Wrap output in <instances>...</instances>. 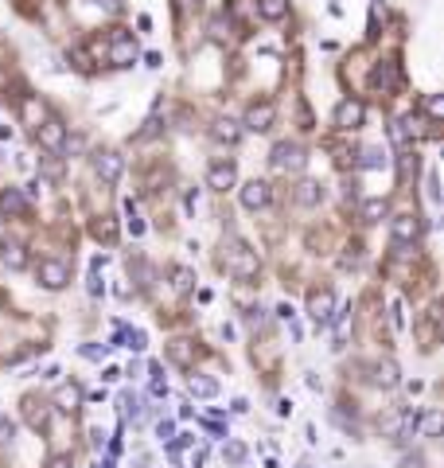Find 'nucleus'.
<instances>
[{
	"label": "nucleus",
	"mask_w": 444,
	"mask_h": 468,
	"mask_svg": "<svg viewBox=\"0 0 444 468\" xmlns=\"http://www.w3.org/2000/svg\"><path fill=\"white\" fill-rule=\"evenodd\" d=\"M35 277H40L43 289H63V285L70 281V266L59 261V258H43L40 266H35Z\"/></svg>",
	"instance_id": "0eeeda50"
},
{
	"label": "nucleus",
	"mask_w": 444,
	"mask_h": 468,
	"mask_svg": "<svg viewBox=\"0 0 444 468\" xmlns=\"http://www.w3.org/2000/svg\"><path fill=\"white\" fill-rule=\"evenodd\" d=\"M441 429H444L441 410H425L421 418H417V433H421V437H441Z\"/></svg>",
	"instance_id": "b1692460"
},
{
	"label": "nucleus",
	"mask_w": 444,
	"mask_h": 468,
	"mask_svg": "<svg viewBox=\"0 0 444 468\" xmlns=\"http://www.w3.org/2000/svg\"><path fill=\"white\" fill-rule=\"evenodd\" d=\"M35 140H40L43 152H63V149H67V125L47 113V118L35 125Z\"/></svg>",
	"instance_id": "39448f33"
},
{
	"label": "nucleus",
	"mask_w": 444,
	"mask_h": 468,
	"mask_svg": "<svg viewBox=\"0 0 444 468\" xmlns=\"http://www.w3.org/2000/svg\"><path fill=\"white\" fill-rule=\"evenodd\" d=\"M429 200L441 203V184H436V172H429Z\"/></svg>",
	"instance_id": "79ce46f5"
},
{
	"label": "nucleus",
	"mask_w": 444,
	"mask_h": 468,
	"mask_svg": "<svg viewBox=\"0 0 444 468\" xmlns=\"http://www.w3.org/2000/svg\"><path fill=\"white\" fill-rule=\"evenodd\" d=\"M222 266H227V273H234V277H257V254L246 246V242H238V239H230L227 246H222Z\"/></svg>",
	"instance_id": "f257e3e1"
},
{
	"label": "nucleus",
	"mask_w": 444,
	"mask_h": 468,
	"mask_svg": "<svg viewBox=\"0 0 444 468\" xmlns=\"http://www.w3.org/2000/svg\"><path fill=\"white\" fill-rule=\"evenodd\" d=\"M211 137H215L218 145H238V140H242V125H238L234 118H218L215 125H211Z\"/></svg>",
	"instance_id": "6ab92c4d"
},
{
	"label": "nucleus",
	"mask_w": 444,
	"mask_h": 468,
	"mask_svg": "<svg viewBox=\"0 0 444 468\" xmlns=\"http://www.w3.org/2000/svg\"><path fill=\"white\" fill-rule=\"evenodd\" d=\"M269 164H273V172H281V176H300L304 164H308V156H304V149H300L296 140H281V145H273Z\"/></svg>",
	"instance_id": "f03ea898"
},
{
	"label": "nucleus",
	"mask_w": 444,
	"mask_h": 468,
	"mask_svg": "<svg viewBox=\"0 0 444 468\" xmlns=\"http://www.w3.org/2000/svg\"><path fill=\"white\" fill-rule=\"evenodd\" d=\"M20 118H24V125H40L43 118H47V110H43V102L35 98V94H24V102H20Z\"/></svg>",
	"instance_id": "4be33fe9"
},
{
	"label": "nucleus",
	"mask_w": 444,
	"mask_h": 468,
	"mask_svg": "<svg viewBox=\"0 0 444 468\" xmlns=\"http://www.w3.org/2000/svg\"><path fill=\"white\" fill-rule=\"evenodd\" d=\"M273 121H277V106L269 98H261V102H254L246 110V129H254V133H265V129H273Z\"/></svg>",
	"instance_id": "f8f14e48"
},
{
	"label": "nucleus",
	"mask_w": 444,
	"mask_h": 468,
	"mask_svg": "<svg viewBox=\"0 0 444 468\" xmlns=\"http://www.w3.org/2000/svg\"><path fill=\"white\" fill-rule=\"evenodd\" d=\"M106 63L109 67H133L137 63V40H133V31H113L106 43Z\"/></svg>",
	"instance_id": "7ed1b4c3"
},
{
	"label": "nucleus",
	"mask_w": 444,
	"mask_h": 468,
	"mask_svg": "<svg viewBox=\"0 0 444 468\" xmlns=\"http://www.w3.org/2000/svg\"><path fill=\"white\" fill-rule=\"evenodd\" d=\"M129 234H133V239H140V234H145V223H140L137 215H133V219H129Z\"/></svg>",
	"instance_id": "c03bdc74"
},
{
	"label": "nucleus",
	"mask_w": 444,
	"mask_h": 468,
	"mask_svg": "<svg viewBox=\"0 0 444 468\" xmlns=\"http://www.w3.org/2000/svg\"><path fill=\"white\" fill-rule=\"evenodd\" d=\"M12 437H16V421L0 418V445H12Z\"/></svg>",
	"instance_id": "58836bf2"
},
{
	"label": "nucleus",
	"mask_w": 444,
	"mask_h": 468,
	"mask_svg": "<svg viewBox=\"0 0 444 468\" xmlns=\"http://www.w3.org/2000/svg\"><path fill=\"white\" fill-rule=\"evenodd\" d=\"M121 414H125V421H133V426L145 418V410H140V402L133 398V394H121Z\"/></svg>",
	"instance_id": "2f4dec72"
},
{
	"label": "nucleus",
	"mask_w": 444,
	"mask_h": 468,
	"mask_svg": "<svg viewBox=\"0 0 444 468\" xmlns=\"http://www.w3.org/2000/svg\"><path fill=\"white\" fill-rule=\"evenodd\" d=\"M121 339H125V348H133V351H145L148 348V336L140 328H125V332H121Z\"/></svg>",
	"instance_id": "f704fd0d"
},
{
	"label": "nucleus",
	"mask_w": 444,
	"mask_h": 468,
	"mask_svg": "<svg viewBox=\"0 0 444 468\" xmlns=\"http://www.w3.org/2000/svg\"><path fill=\"white\" fill-rule=\"evenodd\" d=\"M386 149L382 145H366L363 152H359V168H366V172H375V168H386Z\"/></svg>",
	"instance_id": "393cba45"
},
{
	"label": "nucleus",
	"mask_w": 444,
	"mask_h": 468,
	"mask_svg": "<svg viewBox=\"0 0 444 468\" xmlns=\"http://www.w3.org/2000/svg\"><path fill=\"white\" fill-rule=\"evenodd\" d=\"M327 324H331V348H347V339L355 332V309H351V305L336 309V316L327 320Z\"/></svg>",
	"instance_id": "9b49d317"
},
{
	"label": "nucleus",
	"mask_w": 444,
	"mask_h": 468,
	"mask_svg": "<svg viewBox=\"0 0 444 468\" xmlns=\"http://www.w3.org/2000/svg\"><path fill=\"white\" fill-rule=\"evenodd\" d=\"M421 234H425L421 215H394V219H390V239H394L397 246H417Z\"/></svg>",
	"instance_id": "20e7f679"
},
{
	"label": "nucleus",
	"mask_w": 444,
	"mask_h": 468,
	"mask_svg": "<svg viewBox=\"0 0 444 468\" xmlns=\"http://www.w3.org/2000/svg\"><path fill=\"white\" fill-rule=\"evenodd\" d=\"M425 113H429V121L444 118V98H441V94H429V98H425Z\"/></svg>",
	"instance_id": "c9c22d12"
},
{
	"label": "nucleus",
	"mask_w": 444,
	"mask_h": 468,
	"mask_svg": "<svg viewBox=\"0 0 444 468\" xmlns=\"http://www.w3.org/2000/svg\"><path fill=\"white\" fill-rule=\"evenodd\" d=\"M24 421L31 429H47L51 426V406L40 398H24Z\"/></svg>",
	"instance_id": "f3484780"
},
{
	"label": "nucleus",
	"mask_w": 444,
	"mask_h": 468,
	"mask_svg": "<svg viewBox=\"0 0 444 468\" xmlns=\"http://www.w3.org/2000/svg\"><path fill=\"white\" fill-rule=\"evenodd\" d=\"M222 457L230 460V465H246V457H249V449L242 445V441H227L222 445Z\"/></svg>",
	"instance_id": "7c9ffc66"
},
{
	"label": "nucleus",
	"mask_w": 444,
	"mask_h": 468,
	"mask_svg": "<svg viewBox=\"0 0 444 468\" xmlns=\"http://www.w3.org/2000/svg\"><path fill=\"white\" fill-rule=\"evenodd\" d=\"M94 234H98V239H106V242H113V239H117V227H113L109 219H98V223H94Z\"/></svg>",
	"instance_id": "4c0bfd02"
},
{
	"label": "nucleus",
	"mask_w": 444,
	"mask_h": 468,
	"mask_svg": "<svg viewBox=\"0 0 444 468\" xmlns=\"http://www.w3.org/2000/svg\"><path fill=\"white\" fill-rule=\"evenodd\" d=\"M394 328H405V316H402V300H394Z\"/></svg>",
	"instance_id": "49530a36"
},
{
	"label": "nucleus",
	"mask_w": 444,
	"mask_h": 468,
	"mask_svg": "<svg viewBox=\"0 0 444 468\" xmlns=\"http://www.w3.org/2000/svg\"><path fill=\"white\" fill-rule=\"evenodd\" d=\"M417 418H421V410H402V414H394V418L382 426V433L394 437V441H409L417 433Z\"/></svg>",
	"instance_id": "9d476101"
},
{
	"label": "nucleus",
	"mask_w": 444,
	"mask_h": 468,
	"mask_svg": "<svg viewBox=\"0 0 444 468\" xmlns=\"http://www.w3.org/2000/svg\"><path fill=\"white\" fill-rule=\"evenodd\" d=\"M148 375H152V382H148L152 398H164V394H168V379H164V371H160L156 363H152V367H148Z\"/></svg>",
	"instance_id": "473e14b6"
},
{
	"label": "nucleus",
	"mask_w": 444,
	"mask_h": 468,
	"mask_svg": "<svg viewBox=\"0 0 444 468\" xmlns=\"http://www.w3.org/2000/svg\"><path fill=\"white\" fill-rule=\"evenodd\" d=\"M101 293H106V285H101L98 269H90V297H101Z\"/></svg>",
	"instance_id": "a19ab883"
},
{
	"label": "nucleus",
	"mask_w": 444,
	"mask_h": 468,
	"mask_svg": "<svg viewBox=\"0 0 444 468\" xmlns=\"http://www.w3.org/2000/svg\"><path fill=\"white\" fill-rule=\"evenodd\" d=\"M269 184L265 179H249V184H242V191H238V200H242V207L246 211H261V207H269Z\"/></svg>",
	"instance_id": "4468645a"
},
{
	"label": "nucleus",
	"mask_w": 444,
	"mask_h": 468,
	"mask_svg": "<svg viewBox=\"0 0 444 468\" xmlns=\"http://www.w3.org/2000/svg\"><path fill=\"white\" fill-rule=\"evenodd\" d=\"M363 121H366V106L359 98H347L336 106V129L355 133V129H363Z\"/></svg>",
	"instance_id": "6e6552de"
},
{
	"label": "nucleus",
	"mask_w": 444,
	"mask_h": 468,
	"mask_svg": "<svg viewBox=\"0 0 444 468\" xmlns=\"http://www.w3.org/2000/svg\"><path fill=\"white\" fill-rule=\"evenodd\" d=\"M375 86L382 90V94H397V86H402V67H397L394 59H386L375 67Z\"/></svg>",
	"instance_id": "dca6fc26"
},
{
	"label": "nucleus",
	"mask_w": 444,
	"mask_h": 468,
	"mask_svg": "<svg viewBox=\"0 0 444 468\" xmlns=\"http://www.w3.org/2000/svg\"><path fill=\"white\" fill-rule=\"evenodd\" d=\"M277 316H281V320H293V316H296V309L285 300V305H277Z\"/></svg>",
	"instance_id": "a18cd8bd"
},
{
	"label": "nucleus",
	"mask_w": 444,
	"mask_h": 468,
	"mask_svg": "<svg viewBox=\"0 0 444 468\" xmlns=\"http://www.w3.org/2000/svg\"><path fill=\"white\" fill-rule=\"evenodd\" d=\"M375 382L382 390H394L397 382H402V379H397V363H394V359H386V363H378V367H375Z\"/></svg>",
	"instance_id": "cd10ccee"
},
{
	"label": "nucleus",
	"mask_w": 444,
	"mask_h": 468,
	"mask_svg": "<svg viewBox=\"0 0 444 468\" xmlns=\"http://www.w3.org/2000/svg\"><path fill=\"white\" fill-rule=\"evenodd\" d=\"M94 468H109V460H98V465H94Z\"/></svg>",
	"instance_id": "09e8293b"
},
{
	"label": "nucleus",
	"mask_w": 444,
	"mask_h": 468,
	"mask_svg": "<svg viewBox=\"0 0 444 468\" xmlns=\"http://www.w3.org/2000/svg\"><path fill=\"white\" fill-rule=\"evenodd\" d=\"M94 172H98V179H106V184H117L121 172H125V156L113 152V149L94 152Z\"/></svg>",
	"instance_id": "1a4fd4ad"
},
{
	"label": "nucleus",
	"mask_w": 444,
	"mask_h": 468,
	"mask_svg": "<svg viewBox=\"0 0 444 468\" xmlns=\"http://www.w3.org/2000/svg\"><path fill=\"white\" fill-rule=\"evenodd\" d=\"M47 468H74V465H70L67 453H59V457H51V460H47Z\"/></svg>",
	"instance_id": "37998d69"
},
{
	"label": "nucleus",
	"mask_w": 444,
	"mask_h": 468,
	"mask_svg": "<svg viewBox=\"0 0 444 468\" xmlns=\"http://www.w3.org/2000/svg\"><path fill=\"white\" fill-rule=\"evenodd\" d=\"M172 289H176V293H191V289H195V269L172 266Z\"/></svg>",
	"instance_id": "c756f323"
},
{
	"label": "nucleus",
	"mask_w": 444,
	"mask_h": 468,
	"mask_svg": "<svg viewBox=\"0 0 444 468\" xmlns=\"http://www.w3.org/2000/svg\"><path fill=\"white\" fill-rule=\"evenodd\" d=\"M386 215H390V203H386V195L363 200V207H359V219H363V223H382Z\"/></svg>",
	"instance_id": "412c9836"
},
{
	"label": "nucleus",
	"mask_w": 444,
	"mask_h": 468,
	"mask_svg": "<svg viewBox=\"0 0 444 468\" xmlns=\"http://www.w3.org/2000/svg\"><path fill=\"white\" fill-rule=\"evenodd\" d=\"M409 137H413V129H409V121H405V118H397L394 125H390V140H394V145H409Z\"/></svg>",
	"instance_id": "72a5a7b5"
},
{
	"label": "nucleus",
	"mask_w": 444,
	"mask_h": 468,
	"mask_svg": "<svg viewBox=\"0 0 444 468\" xmlns=\"http://www.w3.org/2000/svg\"><path fill=\"white\" fill-rule=\"evenodd\" d=\"M188 390L195 394V398H215V394H218V379H211V375H191Z\"/></svg>",
	"instance_id": "a878e982"
},
{
	"label": "nucleus",
	"mask_w": 444,
	"mask_h": 468,
	"mask_svg": "<svg viewBox=\"0 0 444 468\" xmlns=\"http://www.w3.org/2000/svg\"><path fill=\"white\" fill-rule=\"evenodd\" d=\"M308 316L316 328H327V320L336 316V293L331 289H312L308 293Z\"/></svg>",
	"instance_id": "423d86ee"
},
{
	"label": "nucleus",
	"mask_w": 444,
	"mask_h": 468,
	"mask_svg": "<svg viewBox=\"0 0 444 468\" xmlns=\"http://www.w3.org/2000/svg\"><path fill=\"white\" fill-rule=\"evenodd\" d=\"M156 437L164 441V445H168V441L176 437V426H172V421H160V426H156Z\"/></svg>",
	"instance_id": "ea45409f"
},
{
	"label": "nucleus",
	"mask_w": 444,
	"mask_h": 468,
	"mask_svg": "<svg viewBox=\"0 0 444 468\" xmlns=\"http://www.w3.org/2000/svg\"><path fill=\"white\" fill-rule=\"evenodd\" d=\"M425 465V457L421 453H413V457H405V468H421Z\"/></svg>",
	"instance_id": "de8ad7c7"
},
{
	"label": "nucleus",
	"mask_w": 444,
	"mask_h": 468,
	"mask_svg": "<svg viewBox=\"0 0 444 468\" xmlns=\"http://www.w3.org/2000/svg\"><path fill=\"white\" fill-rule=\"evenodd\" d=\"M79 355H82V359H106V355H109V344H82Z\"/></svg>",
	"instance_id": "e433bc0d"
},
{
	"label": "nucleus",
	"mask_w": 444,
	"mask_h": 468,
	"mask_svg": "<svg viewBox=\"0 0 444 468\" xmlns=\"http://www.w3.org/2000/svg\"><path fill=\"white\" fill-rule=\"evenodd\" d=\"M320 200H324V188H320L316 179H304V184L296 188V203H300V207H316Z\"/></svg>",
	"instance_id": "bb28decb"
},
{
	"label": "nucleus",
	"mask_w": 444,
	"mask_h": 468,
	"mask_svg": "<svg viewBox=\"0 0 444 468\" xmlns=\"http://www.w3.org/2000/svg\"><path fill=\"white\" fill-rule=\"evenodd\" d=\"M168 359H172V363H179V367H195L199 348L191 344V339H172V344H168Z\"/></svg>",
	"instance_id": "a211bd4d"
},
{
	"label": "nucleus",
	"mask_w": 444,
	"mask_h": 468,
	"mask_svg": "<svg viewBox=\"0 0 444 468\" xmlns=\"http://www.w3.org/2000/svg\"><path fill=\"white\" fill-rule=\"evenodd\" d=\"M28 195L20 188H4L0 191V219H24L28 215Z\"/></svg>",
	"instance_id": "2eb2a0df"
},
{
	"label": "nucleus",
	"mask_w": 444,
	"mask_h": 468,
	"mask_svg": "<svg viewBox=\"0 0 444 468\" xmlns=\"http://www.w3.org/2000/svg\"><path fill=\"white\" fill-rule=\"evenodd\" d=\"M0 250H4L0 258H4V266H8V269H24V266H28V250H24L20 242H4Z\"/></svg>",
	"instance_id": "c85d7f7f"
},
{
	"label": "nucleus",
	"mask_w": 444,
	"mask_h": 468,
	"mask_svg": "<svg viewBox=\"0 0 444 468\" xmlns=\"http://www.w3.org/2000/svg\"><path fill=\"white\" fill-rule=\"evenodd\" d=\"M254 8H257L261 20L277 24V20H285V16H288V0H254Z\"/></svg>",
	"instance_id": "5701e85b"
},
{
	"label": "nucleus",
	"mask_w": 444,
	"mask_h": 468,
	"mask_svg": "<svg viewBox=\"0 0 444 468\" xmlns=\"http://www.w3.org/2000/svg\"><path fill=\"white\" fill-rule=\"evenodd\" d=\"M238 184V164L234 160H215L207 168V188H215V191H227V188H234Z\"/></svg>",
	"instance_id": "ddd939ff"
},
{
	"label": "nucleus",
	"mask_w": 444,
	"mask_h": 468,
	"mask_svg": "<svg viewBox=\"0 0 444 468\" xmlns=\"http://www.w3.org/2000/svg\"><path fill=\"white\" fill-rule=\"evenodd\" d=\"M79 406H82V387H74V382H63V387L55 390V410H63V414H74Z\"/></svg>",
	"instance_id": "aec40b11"
}]
</instances>
